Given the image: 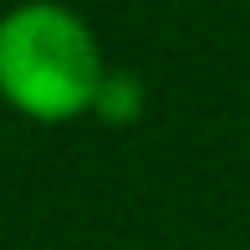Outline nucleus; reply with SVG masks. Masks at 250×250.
<instances>
[{"label": "nucleus", "mask_w": 250, "mask_h": 250, "mask_svg": "<svg viewBox=\"0 0 250 250\" xmlns=\"http://www.w3.org/2000/svg\"><path fill=\"white\" fill-rule=\"evenodd\" d=\"M107 82L82 16L51 0H26L0 21V97L36 123H66L97 107Z\"/></svg>", "instance_id": "f257e3e1"}, {"label": "nucleus", "mask_w": 250, "mask_h": 250, "mask_svg": "<svg viewBox=\"0 0 250 250\" xmlns=\"http://www.w3.org/2000/svg\"><path fill=\"white\" fill-rule=\"evenodd\" d=\"M97 107L107 112L112 123H128L133 112H138V82H133V77H107L102 92H97Z\"/></svg>", "instance_id": "f03ea898"}]
</instances>
